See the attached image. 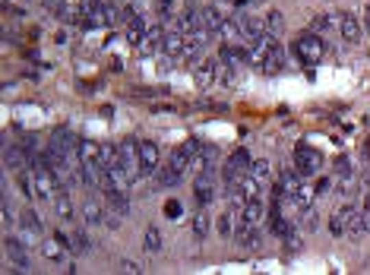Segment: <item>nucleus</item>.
Returning <instances> with one entry per match:
<instances>
[{
    "instance_id": "nucleus-29",
    "label": "nucleus",
    "mask_w": 370,
    "mask_h": 275,
    "mask_svg": "<svg viewBox=\"0 0 370 275\" xmlns=\"http://www.w3.org/2000/svg\"><path fill=\"white\" fill-rule=\"evenodd\" d=\"M181 212H184V209H181V202H177V200H168V202H164V215L171 218V222H177V218H181Z\"/></svg>"
},
{
    "instance_id": "nucleus-3",
    "label": "nucleus",
    "mask_w": 370,
    "mask_h": 275,
    "mask_svg": "<svg viewBox=\"0 0 370 275\" xmlns=\"http://www.w3.org/2000/svg\"><path fill=\"white\" fill-rule=\"evenodd\" d=\"M3 259H7V269H3V272H32L29 244H25L23 237H13V234L3 237Z\"/></svg>"
},
{
    "instance_id": "nucleus-19",
    "label": "nucleus",
    "mask_w": 370,
    "mask_h": 275,
    "mask_svg": "<svg viewBox=\"0 0 370 275\" xmlns=\"http://www.w3.org/2000/svg\"><path fill=\"white\" fill-rule=\"evenodd\" d=\"M285 67V48H282V42L279 38H272V44H269V54H266V60H263V73H275V70H282Z\"/></svg>"
},
{
    "instance_id": "nucleus-17",
    "label": "nucleus",
    "mask_w": 370,
    "mask_h": 275,
    "mask_svg": "<svg viewBox=\"0 0 370 275\" xmlns=\"http://www.w3.org/2000/svg\"><path fill=\"white\" fill-rule=\"evenodd\" d=\"M16 190H19V196H23L25 202L38 200V183H35L32 168H23V171H16Z\"/></svg>"
},
{
    "instance_id": "nucleus-14",
    "label": "nucleus",
    "mask_w": 370,
    "mask_h": 275,
    "mask_svg": "<svg viewBox=\"0 0 370 275\" xmlns=\"http://www.w3.org/2000/svg\"><path fill=\"white\" fill-rule=\"evenodd\" d=\"M338 32H342V38L348 44H358L364 38V23L358 16H352V13H338Z\"/></svg>"
},
{
    "instance_id": "nucleus-15",
    "label": "nucleus",
    "mask_w": 370,
    "mask_h": 275,
    "mask_svg": "<svg viewBox=\"0 0 370 275\" xmlns=\"http://www.w3.org/2000/svg\"><path fill=\"white\" fill-rule=\"evenodd\" d=\"M199 16H203L206 32L212 35V38H219V32H222V25L228 16H222V10L215 7V3H203V7H199Z\"/></svg>"
},
{
    "instance_id": "nucleus-22",
    "label": "nucleus",
    "mask_w": 370,
    "mask_h": 275,
    "mask_svg": "<svg viewBox=\"0 0 370 275\" xmlns=\"http://www.w3.org/2000/svg\"><path fill=\"white\" fill-rule=\"evenodd\" d=\"M263 23H266V35H269V38H282V32H285V16H282L279 10H269L263 16Z\"/></svg>"
},
{
    "instance_id": "nucleus-18",
    "label": "nucleus",
    "mask_w": 370,
    "mask_h": 275,
    "mask_svg": "<svg viewBox=\"0 0 370 275\" xmlns=\"http://www.w3.org/2000/svg\"><path fill=\"white\" fill-rule=\"evenodd\" d=\"M70 250H73V257H89L92 253V241H89V234H86V225H70Z\"/></svg>"
},
{
    "instance_id": "nucleus-4",
    "label": "nucleus",
    "mask_w": 370,
    "mask_h": 275,
    "mask_svg": "<svg viewBox=\"0 0 370 275\" xmlns=\"http://www.w3.org/2000/svg\"><path fill=\"white\" fill-rule=\"evenodd\" d=\"M219 171H215V165H209V168H203V171H197L193 174V200L199 202V206H209V202L219 196Z\"/></svg>"
},
{
    "instance_id": "nucleus-13",
    "label": "nucleus",
    "mask_w": 370,
    "mask_h": 275,
    "mask_svg": "<svg viewBox=\"0 0 370 275\" xmlns=\"http://www.w3.org/2000/svg\"><path fill=\"white\" fill-rule=\"evenodd\" d=\"M51 209H54V215L64 222V225H76V209H73V196H70V190H60L54 200H51Z\"/></svg>"
},
{
    "instance_id": "nucleus-26",
    "label": "nucleus",
    "mask_w": 370,
    "mask_h": 275,
    "mask_svg": "<svg viewBox=\"0 0 370 275\" xmlns=\"http://www.w3.org/2000/svg\"><path fill=\"white\" fill-rule=\"evenodd\" d=\"M332 25H338V13H323V16L313 19V29H310V32L323 35V32H329Z\"/></svg>"
},
{
    "instance_id": "nucleus-9",
    "label": "nucleus",
    "mask_w": 370,
    "mask_h": 275,
    "mask_svg": "<svg viewBox=\"0 0 370 275\" xmlns=\"http://www.w3.org/2000/svg\"><path fill=\"white\" fill-rule=\"evenodd\" d=\"M38 253H41V257H45V259H48V263H66V259L73 257V250H70V244H66L64 237H58V234H54V231H51L48 237L41 241Z\"/></svg>"
},
{
    "instance_id": "nucleus-11",
    "label": "nucleus",
    "mask_w": 370,
    "mask_h": 275,
    "mask_svg": "<svg viewBox=\"0 0 370 275\" xmlns=\"http://www.w3.org/2000/svg\"><path fill=\"white\" fill-rule=\"evenodd\" d=\"M140 161H143V177H156L162 168V152L152 140H140Z\"/></svg>"
},
{
    "instance_id": "nucleus-23",
    "label": "nucleus",
    "mask_w": 370,
    "mask_h": 275,
    "mask_svg": "<svg viewBox=\"0 0 370 275\" xmlns=\"http://www.w3.org/2000/svg\"><path fill=\"white\" fill-rule=\"evenodd\" d=\"M215 228H219L222 237H234V228H238V206L231 209V212H225V215L215 218Z\"/></svg>"
},
{
    "instance_id": "nucleus-24",
    "label": "nucleus",
    "mask_w": 370,
    "mask_h": 275,
    "mask_svg": "<svg viewBox=\"0 0 370 275\" xmlns=\"http://www.w3.org/2000/svg\"><path fill=\"white\" fill-rule=\"evenodd\" d=\"M162 231L158 228H149L146 234H143V250L146 253H162Z\"/></svg>"
},
{
    "instance_id": "nucleus-28",
    "label": "nucleus",
    "mask_w": 370,
    "mask_h": 275,
    "mask_svg": "<svg viewBox=\"0 0 370 275\" xmlns=\"http://www.w3.org/2000/svg\"><path fill=\"white\" fill-rule=\"evenodd\" d=\"M361 228H364V234H370V193H364V206H361Z\"/></svg>"
},
{
    "instance_id": "nucleus-1",
    "label": "nucleus",
    "mask_w": 370,
    "mask_h": 275,
    "mask_svg": "<svg viewBox=\"0 0 370 275\" xmlns=\"http://www.w3.org/2000/svg\"><path fill=\"white\" fill-rule=\"evenodd\" d=\"M79 165H82V177H86V190L99 193L101 181L108 174V165L101 159V142L79 140Z\"/></svg>"
},
{
    "instance_id": "nucleus-7",
    "label": "nucleus",
    "mask_w": 370,
    "mask_h": 275,
    "mask_svg": "<svg viewBox=\"0 0 370 275\" xmlns=\"http://www.w3.org/2000/svg\"><path fill=\"white\" fill-rule=\"evenodd\" d=\"M121 168L130 177V183L146 181L143 177V161H140V140H123L121 142Z\"/></svg>"
},
{
    "instance_id": "nucleus-30",
    "label": "nucleus",
    "mask_w": 370,
    "mask_h": 275,
    "mask_svg": "<svg viewBox=\"0 0 370 275\" xmlns=\"http://www.w3.org/2000/svg\"><path fill=\"white\" fill-rule=\"evenodd\" d=\"M121 272H127V275H140V272H143V266H140V263H133V259H121Z\"/></svg>"
},
{
    "instance_id": "nucleus-8",
    "label": "nucleus",
    "mask_w": 370,
    "mask_h": 275,
    "mask_svg": "<svg viewBox=\"0 0 370 275\" xmlns=\"http://www.w3.org/2000/svg\"><path fill=\"white\" fill-rule=\"evenodd\" d=\"M295 168L301 177H317L323 171V155L310 146H297L295 149Z\"/></svg>"
},
{
    "instance_id": "nucleus-5",
    "label": "nucleus",
    "mask_w": 370,
    "mask_h": 275,
    "mask_svg": "<svg viewBox=\"0 0 370 275\" xmlns=\"http://www.w3.org/2000/svg\"><path fill=\"white\" fill-rule=\"evenodd\" d=\"M250 165H254V159H250V152H247V149H234V152H231L228 159H225V168H222L225 190L244 181V177L250 174Z\"/></svg>"
},
{
    "instance_id": "nucleus-27",
    "label": "nucleus",
    "mask_w": 370,
    "mask_h": 275,
    "mask_svg": "<svg viewBox=\"0 0 370 275\" xmlns=\"http://www.w3.org/2000/svg\"><path fill=\"white\" fill-rule=\"evenodd\" d=\"M123 10H130V13H140V16H152V3L149 0H127V7Z\"/></svg>"
},
{
    "instance_id": "nucleus-21",
    "label": "nucleus",
    "mask_w": 370,
    "mask_h": 275,
    "mask_svg": "<svg viewBox=\"0 0 370 275\" xmlns=\"http://www.w3.org/2000/svg\"><path fill=\"white\" fill-rule=\"evenodd\" d=\"M250 174H254V181L266 190V187L272 183V165L266 159H254V165H250Z\"/></svg>"
},
{
    "instance_id": "nucleus-25",
    "label": "nucleus",
    "mask_w": 370,
    "mask_h": 275,
    "mask_svg": "<svg viewBox=\"0 0 370 275\" xmlns=\"http://www.w3.org/2000/svg\"><path fill=\"white\" fill-rule=\"evenodd\" d=\"M16 222H19V212L10 202V193H3V218H0V225H3V231H10V228H16Z\"/></svg>"
},
{
    "instance_id": "nucleus-6",
    "label": "nucleus",
    "mask_w": 370,
    "mask_h": 275,
    "mask_svg": "<svg viewBox=\"0 0 370 275\" xmlns=\"http://www.w3.org/2000/svg\"><path fill=\"white\" fill-rule=\"evenodd\" d=\"M16 231L19 237H23L29 247H41V241H45V222H41L38 209H23L19 212V222H16Z\"/></svg>"
},
{
    "instance_id": "nucleus-20",
    "label": "nucleus",
    "mask_w": 370,
    "mask_h": 275,
    "mask_svg": "<svg viewBox=\"0 0 370 275\" xmlns=\"http://www.w3.org/2000/svg\"><path fill=\"white\" fill-rule=\"evenodd\" d=\"M190 228H193V237H197V241H206V237H209V231H212V218H209V212H206L203 206H199V212L193 215Z\"/></svg>"
},
{
    "instance_id": "nucleus-31",
    "label": "nucleus",
    "mask_w": 370,
    "mask_h": 275,
    "mask_svg": "<svg viewBox=\"0 0 370 275\" xmlns=\"http://www.w3.org/2000/svg\"><path fill=\"white\" fill-rule=\"evenodd\" d=\"M364 16H367V23H364V32H370V7H367V13H364Z\"/></svg>"
},
{
    "instance_id": "nucleus-12",
    "label": "nucleus",
    "mask_w": 370,
    "mask_h": 275,
    "mask_svg": "<svg viewBox=\"0 0 370 275\" xmlns=\"http://www.w3.org/2000/svg\"><path fill=\"white\" fill-rule=\"evenodd\" d=\"M238 218H241V222H247V225L263 228V222H266V218H269V212H266L263 200H260V196H254V200H247L244 206L238 209Z\"/></svg>"
},
{
    "instance_id": "nucleus-16",
    "label": "nucleus",
    "mask_w": 370,
    "mask_h": 275,
    "mask_svg": "<svg viewBox=\"0 0 370 275\" xmlns=\"http://www.w3.org/2000/svg\"><path fill=\"white\" fill-rule=\"evenodd\" d=\"M238 25H241V32H244V38H247V44L250 42H256L260 35H266V23L260 16H250V13H238Z\"/></svg>"
},
{
    "instance_id": "nucleus-10",
    "label": "nucleus",
    "mask_w": 370,
    "mask_h": 275,
    "mask_svg": "<svg viewBox=\"0 0 370 275\" xmlns=\"http://www.w3.org/2000/svg\"><path fill=\"white\" fill-rule=\"evenodd\" d=\"M79 218L86 228H108V206L99 202L95 196H86V202L79 209Z\"/></svg>"
},
{
    "instance_id": "nucleus-2",
    "label": "nucleus",
    "mask_w": 370,
    "mask_h": 275,
    "mask_svg": "<svg viewBox=\"0 0 370 275\" xmlns=\"http://www.w3.org/2000/svg\"><path fill=\"white\" fill-rule=\"evenodd\" d=\"M291 51H295V57L301 60V64H307V67H317L323 57H326V38L317 32H304L297 35L295 44H291Z\"/></svg>"
}]
</instances>
